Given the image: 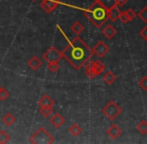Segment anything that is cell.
Returning a JSON list of instances; mask_svg holds the SVG:
<instances>
[{"label": "cell", "instance_id": "obj_1", "mask_svg": "<svg viewBox=\"0 0 147 144\" xmlns=\"http://www.w3.org/2000/svg\"><path fill=\"white\" fill-rule=\"evenodd\" d=\"M61 53L62 56L77 70L81 69L93 55L92 49L78 36L72 39Z\"/></svg>", "mask_w": 147, "mask_h": 144}, {"label": "cell", "instance_id": "obj_2", "mask_svg": "<svg viewBox=\"0 0 147 144\" xmlns=\"http://www.w3.org/2000/svg\"><path fill=\"white\" fill-rule=\"evenodd\" d=\"M84 14L96 28H100L108 19V9L95 0L84 12Z\"/></svg>", "mask_w": 147, "mask_h": 144}, {"label": "cell", "instance_id": "obj_3", "mask_svg": "<svg viewBox=\"0 0 147 144\" xmlns=\"http://www.w3.org/2000/svg\"><path fill=\"white\" fill-rule=\"evenodd\" d=\"M29 141L34 144H50L54 142V137L44 127L41 126L34 134L31 135Z\"/></svg>", "mask_w": 147, "mask_h": 144}, {"label": "cell", "instance_id": "obj_4", "mask_svg": "<svg viewBox=\"0 0 147 144\" xmlns=\"http://www.w3.org/2000/svg\"><path fill=\"white\" fill-rule=\"evenodd\" d=\"M102 113L109 119V120L113 121L122 113V109L116 102L111 100V101H109L108 103L102 108Z\"/></svg>", "mask_w": 147, "mask_h": 144}, {"label": "cell", "instance_id": "obj_5", "mask_svg": "<svg viewBox=\"0 0 147 144\" xmlns=\"http://www.w3.org/2000/svg\"><path fill=\"white\" fill-rule=\"evenodd\" d=\"M43 59L45 61H47V63L49 62H59L63 56L62 53L60 52L58 49L54 46H51L50 48H48L44 53H43Z\"/></svg>", "mask_w": 147, "mask_h": 144}, {"label": "cell", "instance_id": "obj_6", "mask_svg": "<svg viewBox=\"0 0 147 144\" xmlns=\"http://www.w3.org/2000/svg\"><path fill=\"white\" fill-rule=\"evenodd\" d=\"M92 51H93V53H95L98 57L102 58V57H104L105 55L109 52V47L107 46L103 41H98V42L94 45Z\"/></svg>", "mask_w": 147, "mask_h": 144}, {"label": "cell", "instance_id": "obj_7", "mask_svg": "<svg viewBox=\"0 0 147 144\" xmlns=\"http://www.w3.org/2000/svg\"><path fill=\"white\" fill-rule=\"evenodd\" d=\"M60 4V0H42L40 7L44 10L46 13H51L57 8Z\"/></svg>", "mask_w": 147, "mask_h": 144}, {"label": "cell", "instance_id": "obj_8", "mask_svg": "<svg viewBox=\"0 0 147 144\" xmlns=\"http://www.w3.org/2000/svg\"><path fill=\"white\" fill-rule=\"evenodd\" d=\"M107 135L112 139H117L121 136L122 134V129L118 126L117 124H112L106 131Z\"/></svg>", "mask_w": 147, "mask_h": 144}, {"label": "cell", "instance_id": "obj_9", "mask_svg": "<svg viewBox=\"0 0 147 144\" xmlns=\"http://www.w3.org/2000/svg\"><path fill=\"white\" fill-rule=\"evenodd\" d=\"M65 122V119L60 113H54L52 117H50V123L55 128H60Z\"/></svg>", "mask_w": 147, "mask_h": 144}, {"label": "cell", "instance_id": "obj_10", "mask_svg": "<svg viewBox=\"0 0 147 144\" xmlns=\"http://www.w3.org/2000/svg\"><path fill=\"white\" fill-rule=\"evenodd\" d=\"M120 9L119 7L115 4L113 5L112 7H110L108 9V19H110L111 21L113 22H116L118 19H119V16H120Z\"/></svg>", "mask_w": 147, "mask_h": 144}, {"label": "cell", "instance_id": "obj_11", "mask_svg": "<svg viewBox=\"0 0 147 144\" xmlns=\"http://www.w3.org/2000/svg\"><path fill=\"white\" fill-rule=\"evenodd\" d=\"M54 104H55L54 100H53L49 95L42 96L38 102L39 107H53Z\"/></svg>", "mask_w": 147, "mask_h": 144}, {"label": "cell", "instance_id": "obj_12", "mask_svg": "<svg viewBox=\"0 0 147 144\" xmlns=\"http://www.w3.org/2000/svg\"><path fill=\"white\" fill-rule=\"evenodd\" d=\"M105 69V65L104 63H102L100 60H96V61H92V70L94 73L95 77L98 75H100Z\"/></svg>", "mask_w": 147, "mask_h": 144}, {"label": "cell", "instance_id": "obj_13", "mask_svg": "<svg viewBox=\"0 0 147 144\" xmlns=\"http://www.w3.org/2000/svg\"><path fill=\"white\" fill-rule=\"evenodd\" d=\"M27 65L29 66V68L32 69V70L36 71L39 69V67H41V65H42V61L39 59V57H37L36 55H34V56H32L29 60H28Z\"/></svg>", "mask_w": 147, "mask_h": 144}, {"label": "cell", "instance_id": "obj_14", "mask_svg": "<svg viewBox=\"0 0 147 144\" xmlns=\"http://www.w3.org/2000/svg\"><path fill=\"white\" fill-rule=\"evenodd\" d=\"M116 33H117V30L115 29L112 25H110V24H109V25H106L102 29V34L106 37L107 39H112Z\"/></svg>", "mask_w": 147, "mask_h": 144}, {"label": "cell", "instance_id": "obj_15", "mask_svg": "<svg viewBox=\"0 0 147 144\" xmlns=\"http://www.w3.org/2000/svg\"><path fill=\"white\" fill-rule=\"evenodd\" d=\"M103 81L107 84V85H111L116 81V75L113 73L112 71H107L106 73L103 75Z\"/></svg>", "mask_w": 147, "mask_h": 144}, {"label": "cell", "instance_id": "obj_16", "mask_svg": "<svg viewBox=\"0 0 147 144\" xmlns=\"http://www.w3.org/2000/svg\"><path fill=\"white\" fill-rule=\"evenodd\" d=\"M70 29H71V31L73 32L74 34H76V35H79L80 33H82V32H83L84 25L80 21H76V22H74V23L72 24Z\"/></svg>", "mask_w": 147, "mask_h": 144}, {"label": "cell", "instance_id": "obj_17", "mask_svg": "<svg viewBox=\"0 0 147 144\" xmlns=\"http://www.w3.org/2000/svg\"><path fill=\"white\" fill-rule=\"evenodd\" d=\"M15 121H16V118L11 113H6V114L2 117V122H3L6 126H11Z\"/></svg>", "mask_w": 147, "mask_h": 144}, {"label": "cell", "instance_id": "obj_18", "mask_svg": "<svg viewBox=\"0 0 147 144\" xmlns=\"http://www.w3.org/2000/svg\"><path fill=\"white\" fill-rule=\"evenodd\" d=\"M69 133L72 135V136H78V135L81 134L82 132V128L80 125L76 124V123H74V124H72L71 126L69 127Z\"/></svg>", "mask_w": 147, "mask_h": 144}, {"label": "cell", "instance_id": "obj_19", "mask_svg": "<svg viewBox=\"0 0 147 144\" xmlns=\"http://www.w3.org/2000/svg\"><path fill=\"white\" fill-rule=\"evenodd\" d=\"M136 129L138 130V132L141 133L142 135L147 134V121L146 120H141L137 123L136 125Z\"/></svg>", "mask_w": 147, "mask_h": 144}, {"label": "cell", "instance_id": "obj_20", "mask_svg": "<svg viewBox=\"0 0 147 144\" xmlns=\"http://www.w3.org/2000/svg\"><path fill=\"white\" fill-rule=\"evenodd\" d=\"M85 74L88 76L90 79H93L95 78V75L93 73V70H92V61H87L85 63Z\"/></svg>", "mask_w": 147, "mask_h": 144}, {"label": "cell", "instance_id": "obj_21", "mask_svg": "<svg viewBox=\"0 0 147 144\" xmlns=\"http://www.w3.org/2000/svg\"><path fill=\"white\" fill-rule=\"evenodd\" d=\"M39 112L42 116L44 117H50L53 114V108L52 107H40Z\"/></svg>", "mask_w": 147, "mask_h": 144}, {"label": "cell", "instance_id": "obj_22", "mask_svg": "<svg viewBox=\"0 0 147 144\" xmlns=\"http://www.w3.org/2000/svg\"><path fill=\"white\" fill-rule=\"evenodd\" d=\"M9 140H10V135L4 130L0 131V143H2V144L7 143Z\"/></svg>", "mask_w": 147, "mask_h": 144}, {"label": "cell", "instance_id": "obj_23", "mask_svg": "<svg viewBox=\"0 0 147 144\" xmlns=\"http://www.w3.org/2000/svg\"><path fill=\"white\" fill-rule=\"evenodd\" d=\"M95 1L102 4V5L104 6V7H106L107 9H109V8L112 7L113 5H115V0H95Z\"/></svg>", "mask_w": 147, "mask_h": 144}, {"label": "cell", "instance_id": "obj_24", "mask_svg": "<svg viewBox=\"0 0 147 144\" xmlns=\"http://www.w3.org/2000/svg\"><path fill=\"white\" fill-rule=\"evenodd\" d=\"M137 16L140 18V19L142 20L143 22H145L147 23V6L143 8V9H141L139 12L137 13Z\"/></svg>", "mask_w": 147, "mask_h": 144}, {"label": "cell", "instance_id": "obj_25", "mask_svg": "<svg viewBox=\"0 0 147 144\" xmlns=\"http://www.w3.org/2000/svg\"><path fill=\"white\" fill-rule=\"evenodd\" d=\"M138 85L141 89H143L144 91H147V75L143 76L142 78H140L138 81Z\"/></svg>", "mask_w": 147, "mask_h": 144}, {"label": "cell", "instance_id": "obj_26", "mask_svg": "<svg viewBox=\"0 0 147 144\" xmlns=\"http://www.w3.org/2000/svg\"><path fill=\"white\" fill-rule=\"evenodd\" d=\"M59 67H60L59 62H49L48 63V69L52 72V73H55V72L59 69Z\"/></svg>", "mask_w": 147, "mask_h": 144}, {"label": "cell", "instance_id": "obj_27", "mask_svg": "<svg viewBox=\"0 0 147 144\" xmlns=\"http://www.w3.org/2000/svg\"><path fill=\"white\" fill-rule=\"evenodd\" d=\"M9 97V92L3 87H0V100L1 101H4L7 98Z\"/></svg>", "mask_w": 147, "mask_h": 144}, {"label": "cell", "instance_id": "obj_28", "mask_svg": "<svg viewBox=\"0 0 147 144\" xmlns=\"http://www.w3.org/2000/svg\"><path fill=\"white\" fill-rule=\"evenodd\" d=\"M125 13H126V15L128 16V18H129L130 21H131V20H133V19H135V18L137 17V13H136L133 9H131V8H129V9L126 10Z\"/></svg>", "mask_w": 147, "mask_h": 144}, {"label": "cell", "instance_id": "obj_29", "mask_svg": "<svg viewBox=\"0 0 147 144\" xmlns=\"http://www.w3.org/2000/svg\"><path fill=\"white\" fill-rule=\"evenodd\" d=\"M119 19L121 20V22H122V23H128V22L130 21V20H129V18H128V16L126 15L125 11H124V12H120Z\"/></svg>", "mask_w": 147, "mask_h": 144}, {"label": "cell", "instance_id": "obj_30", "mask_svg": "<svg viewBox=\"0 0 147 144\" xmlns=\"http://www.w3.org/2000/svg\"><path fill=\"white\" fill-rule=\"evenodd\" d=\"M139 35L141 36L144 40H147V26H145V27L139 32Z\"/></svg>", "mask_w": 147, "mask_h": 144}, {"label": "cell", "instance_id": "obj_31", "mask_svg": "<svg viewBox=\"0 0 147 144\" xmlns=\"http://www.w3.org/2000/svg\"><path fill=\"white\" fill-rule=\"evenodd\" d=\"M128 0H115V4L118 6V7H121V6H124L126 3H127Z\"/></svg>", "mask_w": 147, "mask_h": 144}, {"label": "cell", "instance_id": "obj_32", "mask_svg": "<svg viewBox=\"0 0 147 144\" xmlns=\"http://www.w3.org/2000/svg\"><path fill=\"white\" fill-rule=\"evenodd\" d=\"M32 1H36V0H32Z\"/></svg>", "mask_w": 147, "mask_h": 144}, {"label": "cell", "instance_id": "obj_33", "mask_svg": "<svg viewBox=\"0 0 147 144\" xmlns=\"http://www.w3.org/2000/svg\"><path fill=\"white\" fill-rule=\"evenodd\" d=\"M146 41H147V40H146Z\"/></svg>", "mask_w": 147, "mask_h": 144}]
</instances>
